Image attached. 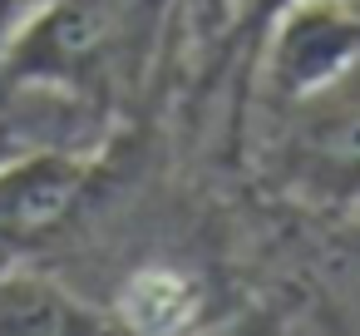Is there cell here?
<instances>
[{
	"mask_svg": "<svg viewBox=\"0 0 360 336\" xmlns=\"http://www.w3.org/2000/svg\"><path fill=\"white\" fill-rule=\"evenodd\" d=\"M0 50V85L114 104L153 50L163 0H30Z\"/></svg>",
	"mask_w": 360,
	"mask_h": 336,
	"instance_id": "6da1fadb",
	"label": "cell"
},
{
	"mask_svg": "<svg viewBox=\"0 0 360 336\" xmlns=\"http://www.w3.org/2000/svg\"><path fill=\"white\" fill-rule=\"evenodd\" d=\"M286 124L276 134L271 168L291 198L306 208H355L360 203V65L316 94L281 104Z\"/></svg>",
	"mask_w": 360,
	"mask_h": 336,
	"instance_id": "7a4b0ae2",
	"label": "cell"
},
{
	"mask_svg": "<svg viewBox=\"0 0 360 336\" xmlns=\"http://www.w3.org/2000/svg\"><path fill=\"white\" fill-rule=\"evenodd\" d=\"M266 30L271 40L262 55V85L276 109L360 65V0H296Z\"/></svg>",
	"mask_w": 360,
	"mask_h": 336,
	"instance_id": "3957f363",
	"label": "cell"
},
{
	"mask_svg": "<svg viewBox=\"0 0 360 336\" xmlns=\"http://www.w3.org/2000/svg\"><path fill=\"white\" fill-rule=\"evenodd\" d=\"M94 163L79 154H25L0 158V242L55 228L89 188Z\"/></svg>",
	"mask_w": 360,
	"mask_h": 336,
	"instance_id": "277c9868",
	"label": "cell"
},
{
	"mask_svg": "<svg viewBox=\"0 0 360 336\" xmlns=\"http://www.w3.org/2000/svg\"><path fill=\"white\" fill-rule=\"evenodd\" d=\"M109 321L65 297L55 282H40V277H6L0 282V331H104Z\"/></svg>",
	"mask_w": 360,
	"mask_h": 336,
	"instance_id": "5b68a950",
	"label": "cell"
},
{
	"mask_svg": "<svg viewBox=\"0 0 360 336\" xmlns=\"http://www.w3.org/2000/svg\"><path fill=\"white\" fill-rule=\"evenodd\" d=\"M311 287L321 292L330 326L360 331V228L326 232V242L311 262Z\"/></svg>",
	"mask_w": 360,
	"mask_h": 336,
	"instance_id": "8992f818",
	"label": "cell"
},
{
	"mask_svg": "<svg viewBox=\"0 0 360 336\" xmlns=\"http://www.w3.org/2000/svg\"><path fill=\"white\" fill-rule=\"evenodd\" d=\"M247 6H257V11H247V25H262V30H266L286 6H296V0H247Z\"/></svg>",
	"mask_w": 360,
	"mask_h": 336,
	"instance_id": "52a82bcc",
	"label": "cell"
},
{
	"mask_svg": "<svg viewBox=\"0 0 360 336\" xmlns=\"http://www.w3.org/2000/svg\"><path fill=\"white\" fill-rule=\"evenodd\" d=\"M20 6H25V0H0V50H6L11 30H15V20H20Z\"/></svg>",
	"mask_w": 360,
	"mask_h": 336,
	"instance_id": "ba28073f",
	"label": "cell"
},
{
	"mask_svg": "<svg viewBox=\"0 0 360 336\" xmlns=\"http://www.w3.org/2000/svg\"><path fill=\"white\" fill-rule=\"evenodd\" d=\"M202 6H207V11H217V15H222V11H237L232 0H202Z\"/></svg>",
	"mask_w": 360,
	"mask_h": 336,
	"instance_id": "9c48e42d",
	"label": "cell"
}]
</instances>
